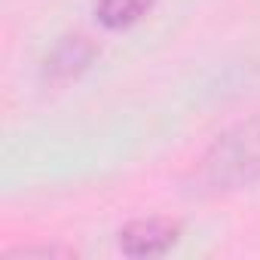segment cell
Segmentation results:
<instances>
[{
    "label": "cell",
    "mask_w": 260,
    "mask_h": 260,
    "mask_svg": "<svg viewBox=\"0 0 260 260\" xmlns=\"http://www.w3.org/2000/svg\"><path fill=\"white\" fill-rule=\"evenodd\" d=\"M74 257V251L71 248H58V245H40V248H34V245H22V248H13V251H7V257Z\"/></svg>",
    "instance_id": "obj_5"
},
{
    "label": "cell",
    "mask_w": 260,
    "mask_h": 260,
    "mask_svg": "<svg viewBox=\"0 0 260 260\" xmlns=\"http://www.w3.org/2000/svg\"><path fill=\"white\" fill-rule=\"evenodd\" d=\"M260 181V113L230 125L202 153L196 184L208 193H230Z\"/></svg>",
    "instance_id": "obj_1"
},
{
    "label": "cell",
    "mask_w": 260,
    "mask_h": 260,
    "mask_svg": "<svg viewBox=\"0 0 260 260\" xmlns=\"http://www.w3.org/2000/svg\"><path fill=\"white\" fill-rule=\"evenodd\" d=\"M95 58H98V43L92 37H86V34H68L43 58V77L52 80V83L74 80L83 71H89Z\"/></svg>",
    "instance_id": "obj_3"
},
{
    "label": "cell",
    "mask_w": 260,
    "mask_h": 260,
    "mask_svg": "<svg viewBox=\"0 0 260 260\" xmlns=\"http://www.w3.org/2000/svg\"><path fill=\"white\" fill-rule=\"evenodd\" d=\"M156 0H95V19L107 28V31H122L138 25Z\"/></svg>",
    "instance_id": "obj_4"
},
{
    "label": "cell",
    "mask_w": 260,
    "mask_h": 260,
    "mask_svg": "<svg viewBox=\"0 0 260 260\" xmlns=\"http://www.w3.org/2000/svg\"><path fill=\"white\" fill-rule=\"evenodd\" d=\"M181 239V223L169 217H141L119 230V251L128 257H159Z\"/></svg>",
    "instance_id": "obj_2"
}]
</instances>
